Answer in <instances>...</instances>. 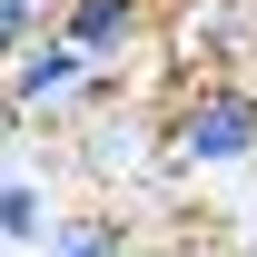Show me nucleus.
<instances>
[{
  "instance_id": "obj_1",
  "label": "nucleus",
  "mask_w": 257,
  "mask_h": 257,
  "mask_svg": "<svg viewBox=\"0 0 257 257\" xmlns=\"http://www.w3.org/2000/svg\"><path fill=\"white\" fill-rule=\"evenodd\" d=\"M159 159L188 178H237L257 168V79H178L159 99Z\"/></svg>"
},
{
  "instance_id": "obj_2",
  "label": "nucleus",
  "mask_w": 257,
  "mask_h": 257,
  "mask_svg": "<svg viewBox=\"0 0 257 257\" xmlns=\"http://www.w3.org/2000/svg\"><path fill=\"white\" fill-rule=\"evenodd\" d=\"M109 99H119V79H99L89 60H69L50 30L0 69V128H79V119H99Z\"/></svg>"
},
{
  "instance_id": "obj_3",
  "label": "nucleus",
  "mask_w": 257,
  "mask_h": 257,
  "mask_svg": "<svg viewBox=\"0 0 257 257\" xmlns=\"http://www.w3.org/2000/svg\"><path fill=\"white\" fill-rule=\"evenodd\" d=\"M149 30H159V0H60L50 10V40H60L69 60H89L99 79H119L149 50Z\"/></svg>"
},
{
  "instance_id": "obj_4",
  "label": "nucleus",
  "mask_w": 257,
  "mask_h": 257,
  "mask_svg": "<svg viewBox=\"0 0 257 257\" xmlns=\"http://www.w3.org/2000/svg\"><path fill=\"white\" fill-rule=\"evenodd\" d=\"M188 79H257V0H178Z\"/></svg>"
},
{
  "instance_id": "obj_5",
  "label": "nucleus",
  "mask_w": 257,
  "mask_h": 257,
  "mask_svg": "<svg viewBox=\"0 0 257 257\" xmlns=\"http://www.w3.org/2000/svg\"><path fill=\"white\" fill-rule=\"evenodd\" d=\"M50 227H60L50 178H30V168H0V247H50Z\"/></svg>"
},
{
  "instance_id": "obj_6",
  "label": "nucleus",
  "mask_w": 257,
  "mask_h": 257,
  "mask_svg": "<svg viewBox=\"0 0 257 257\" xmlns=\"http://www.w3.org/2000/svg\"><path fill=\"white\" fill-rule=\"evenodd\" d=\"M40 257H128V227L109 218V208H79V218L50 227V247H40Z\"/></svg>"
},
{
  "instance_id": "obj_7",
  "label": "nucleus",
  "mask_w": 257,
  "mask_h": 257,
  "mask_svg": "<svg viewBox=\"0 0 257 257\" xmlns=\"http://www.w3.org/2000/svg\"><path fill=\"white\" fill-rule=\"evenodd\" d=\"M30 10H60V0H30Z\"/></svg>"
}]
</instances>
